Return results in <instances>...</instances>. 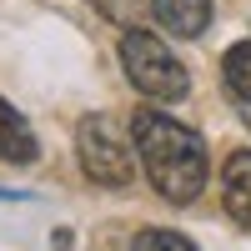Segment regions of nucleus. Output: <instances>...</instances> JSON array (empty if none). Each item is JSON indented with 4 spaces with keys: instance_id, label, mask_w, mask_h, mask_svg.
Masks as SVG:
<instances>
[{
    "instance_id": "obj_1",
    "label": "nucleus",
    "mask_w": 251,
    "mask_h": 251,
    "mask_svg": "<svg viewBox=\"0 0 251 251\" xmlns=\"http://www.w3.org/2000/svg\"><path fill=\"white\" fill-rule=\"evenodd\" d=\"M131 141L136 156L146 166V181L156 186L166 201H196L206 186V146L196 131H186L181 121L161 116V111H136L131 116Z\"/></svg>"
},
{
    "instance_id": "obj_2",
    "label": "nucleus",
    "mask_w": 251,
    "mask_h": 251,
    "mask_svg": "<svg viewBox=\"0 0 251 251\" xmlns=\"http://www.w3.org/2000/svg\"><path fill=\"white\" fill-rule=\"evenodd\" d=\"M121 66H126V75H131V86L141 96H151V100H181L186 91H191L186 66L151 30H126L121 35Z\"/></svg>"
},
{
    "instance_id": "obj_3",
    "label": "nucleus",
    "mask_w": 251,
    "mask_h": 251,
    "mask_svg": "<svg viewBox=\"0 0 251 251\" xmlns=\"http://www.w3.org/2000/svg\"><path fill=\"white\" fill-rule=\"evenodd\" d=\"M75 151H80V166H86V176L96 186H126L131 181V156L116 141L106 116H86L75 126Z\"/></svg>"
},
{
    "instance_id": "obj_4",
    "label": "nucleus",
    "mask_w": 251,
    "mask_h": 251,
    "mask_svg": "<svg viewBox=\"0 0 251 251\" xmlns=\"http://www.w3.org/2000/svg\"><path fill=\"white\" fill-rule=\"evenodd\" d=\"M151 15H156L171 35L196 40L206 25H211V0H151Z\"/></svg>"
},
{
    "instance_id": "obj_5",
    "label": "nucleus",
    "mask_w": 251,
    "mask_h": 251,
    "mask_svg": "<svg viewBox=\"0 0 251 251\" xmlns=\"http://www.w3.org/2000/svg\"><path fill=\"white\" fill-rule=\"evenodd\" d=\"M221 201H226V211H231V221L251 226V151H231V156H226Z\"/></svg>"
},
{
    "instance_id": "obj_6",
    "label": "nucleus",
    "mask_w": 251,
    "mask_h": 251,
    "mask_svg": "<svg viewBox=\"0 0 251 251\" xmlns=\"http://www.w3.org/2000/svg\"><path fill=\"white\" fill-rule=\"evenodd\" d=\"M40 156V146L30 136V126L25 116H20L10 100H0V161H10V166H30Z\"/></svg>"
},
{
    "instance_id": "obj_7",
    "label": "nucleus",
    "mask_w": 251,
    "mask_h": 251,
    "mask_svg": "<svg viewBox=\"0 0 251 251\" xmlns=\"http://www.w3.org/2000/svg\"><path fill=\"white\" fill-rule=\"evenodd\" d=\"M221 75H226V91H231L236 100H246V106H251V40H236V46L226 50Z\"/></svg>"
},
{
    "instance_id": "obj_8",
    "label": "nucleus",
    "mask_w": 251,
    "mask_h": 251,
    "mask_svg": "<svg viewBox=\"0 0 251 251\" xmlns=\"http://www.w3.org/2000/svg\"><path fill=\"white\" fill-rule=\"evenodd\" d=\"M131 251H196V246L186 241L181 231H141L131 241Z\"/></svg>"
}]
</instances>
